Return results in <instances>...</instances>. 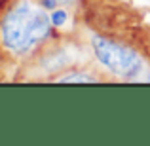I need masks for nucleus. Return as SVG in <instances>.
Segmentation results:
<instances>
[{
  "instance_id": "nucleus-1",
  "label": "nucleus",
  "mask_w": 150,
  "mask_h": 146,
  "mask_svg": "<svg viewBox=\"0 0 150 146\" xmlns=\"http://www.w3.org/2000/svg\"><path fill=\"white\" fill-rule=\"evenodd\" d=\"M51 17L40 4L19 0L0 21V38L6 49L15 55L29 53L51 34Z\"/></svg>"
},
{
  "instance_id": "nucleus-2",
  "label": "nucleus",
  "mask_w": 150,
  "mask_h": 146,
  "mask_svg": "<svg viewBox=\"0 0 150 146\" xmlns=\"http://www.w3.org/2000/svg\"><path fill=\"white\" fill-rule=\"evenodd\" d=\"M91 48L95 53V59L114 76L133 80L143 70V59L137 51L129 49L127 46H122L114 40L103 36L91 38Z\"/></svg>"
},
{
  "instance_id": "nucleus-5",
  "label": "nucleus",
  "mask_w": 150,
  "mask_h": 146,
  "mask_svg": "<svg viewBox=\"0 0 150 146\" xmlns=\"http://www.w3.org/2000/svg\"><path fill=\"white\" fill-rule=\"evenodd\" d=\"M57 0H40V6L44 8V10H55L57 8Z\"/></svg>"
},
{
  "instance_id": "nucleus-4",
  "label": "nucleus",
  "mask_w": 150,
  "mask_h": 146,
  "mask_svg": "<svg viewBox=\"0 0 150 146\" xmlns=\"http://www.w3.org/2000/svg\"><path fill=\"white\" fill-rule=\"evenodd\" d=\"M50 17H51V25H53L55 29H61L67 23V19H69V13H67V10H57V8H55V10H51Z\"/></svg>"
},
{
  "instance_id": "nucleus-6",
  "label": "nucleus",
  "mask_w": 150,
  "mask_h": 146,
  "mask_svg": "<svg viewBox=\"0 0 150 146\" xmlns=\"http://www.w3.org/2000/svg\"><path fill=\"white\" fill-rule=\"evenodd\" d=\"M57 2H59V4H70L72 0H57Z\"/></svg>"
},
{
  "instance_id": "nucleus-3",
  "label": "nucleus",
  "mask_w": 150,
  "mask_h": 146,
  "mask_svg": "<svg viewBox=\"0 0 150 146\" xmlns=\"http://www.w3.org/2000/svg\"><path fill=\"white\" fill-rule=\"evenodd\" d=\"M55 82H59V84H93V82H99V78H97L95 74L70 72V74H63V76H59Z\"/></svg>"
}]
</instances>
